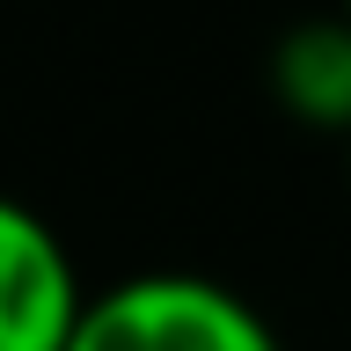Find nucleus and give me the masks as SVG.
<instances>
[{
	"instance_id": "nucleus-5",
	"label": "nucleus",
	"mask_w": 351,
	"mask_h": 351,
	"mask_svg": "<svg viewBox=\"0 0 351 351\" xmlns=\"http://www.w3.org/2000/svg\"><path fill=\"white\" fill-rule=\"evenodd\" d=\"M344 15H351V0H344Z\"/></svg>"
},
{
	"instance_id": "nucleus-1",
	"label": "nucleus",
	"mask_w": 351,
	"mask_h": 351,
	"mask_svg": "<svg viewBox=\"0 0 351 351\" xmlns=\"http://www.w3.org/2000/svg\"><path fill=\"white\" fill-rule=\"evenodd\" d=\"M66 351H285L234 285L197 271H139L95 293Z\"/></svg>"
},
{
	"instance_id": "nucleus-2",
	"label": "nucleus",
	"mask_w": 351,
	"mask_h": 351,
	"mask_svg": "<svg viewBox=\"0 0 351 351\" xmlns=\"http://www.w3.org/2000/svg\"><path fill=\"white\" fill-rule=\"evenodd\" d=\"M88 315L59 227L0 191V351H66Z\"/></svg>"
},
{
	"instance_id": "nucleus-3",
	"label": "nucleus",
	"mask_w": 351,
	"mask_h": 351,
	"mask_svg": "<svg viewBox=\"0 0 351 351\" xmlns=\"http://www.w3.org/2000/svg\"><path fill=\"white\" fill-rule=\"evenodd\" d=\"M278 103L322 132H351V15L344 22H307L278 44L271 59Z\"/></svg>"
},
{
	"instance_id": "nucleus-4",
	"label": "nucleus",
	"mask_w": 351,
	"mask_h": 351,
	"mask_svg": "<svg viewBox=\"0 0 351 351\" xmlns=\"http://www.w3.org/2000/svg\"><path fill=\"white\" fill-rule=\"evenodd\" d=\"M344 161H351V132H344Z\"/></svg>"
}]
</instances>
